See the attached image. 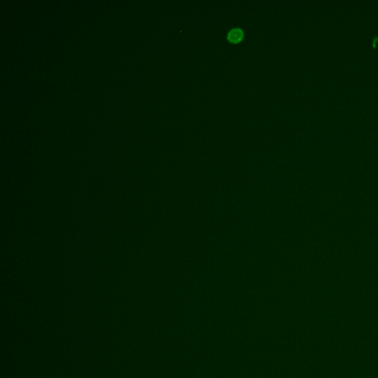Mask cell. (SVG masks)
Returning <instances> with one entry per match:
<instances>
[{"label":"cell","mask_w":378,"mask_h":378,"mask_svg":"<svg viewBox=\"0 0 378 378\" xmlns=\"http://www.w3.org/2000/svg\"><path fill=\"white\" fill-rule=\"evenodd\" d=\"M244 32L240 28H234L229 32L228 38L230 42L238 43L242 40Z\"/></svg>","instance_id":"6da1fadb"}]
</instances>
